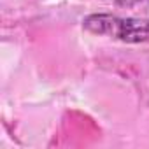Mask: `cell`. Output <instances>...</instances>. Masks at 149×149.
<instances>
[{
  "label": "cell",
  "mask_w": 149,
  "mask_h": 149,
  "mask_svg": "<svg viewBox=\"0 0 149 149\" xmlns=\"http://www.w3.org/2000/svg\"><path fill=\"white\" fill-rule=\"evenodd\" d=\"M83 26L91 33L109 35L130 44L149 40V19L119 18L112 14H90L83 19Z\"/></svg>",
  "instance_id": "obj_1"
}]
</instances>
